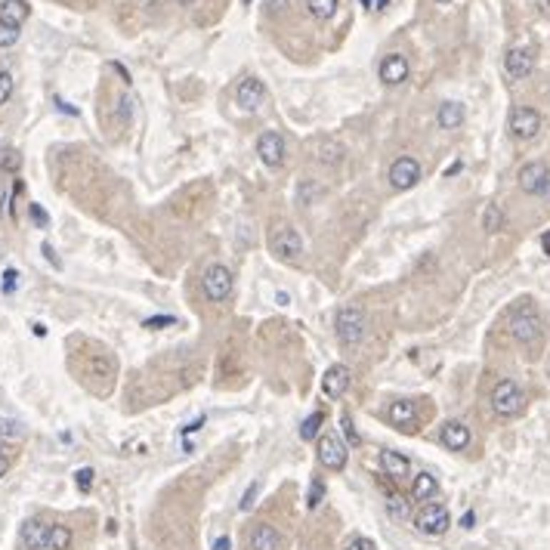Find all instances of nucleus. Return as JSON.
<instances>
[{"label": "nucleus", "mask_w": 550, "mask_h": 550, "mask_svg": "<svg viewBox=\"0 0 550 550\" xmlns=\"http://www.w3.org/2000/svg\"><path fill=\"white\" fill-rule=\"evenodd\" d=\"M19 541L25 550H50V526L41 519H28L19 529Z\"/></svg>", "instance_id": "f8f14e48"}, {"label": "nucleus", "mask_w": 550, "mask_h": 550, "mask_svg": "<svg viewBox=\"0 0 550 550\" xmlns=\"http://www.w3.org/2000/svg\"><path fill=\"white\" fill-rule=\"evenodd\" d=\"M442 445L449 452H464L470 445V430H467V424H461V421H449L442 427Z\"/></svg>", "instance_id": "f3484780"}, {"label": "nucleus", "mask_w": 550, "mask_h": 550, "mask_svg": "<svg viewBox=\"0 0 550 550\" xmlns=\"http://www.w3.org/2000/svg\"><path fill=\"white\" fill-rule=\"evenodd\" d=\"M0 436H6V439H22L25 430L19 421H0Z\"/></svg>", "instance_id": "2f4dec72"}, {"label": "nucleus", "mask_w": 550, "mask_h": 550, "mask_svg": "<svg viewBox=\"0 0 550 550\" xmlns=\"http://www.w3.org/2000/svg\"><path fill=\"white\" fill-rule=\"evenodd\" d=\"M6 470H9V461L4 458V454H0V479H4V477H6Z\"/></svg>", "instance_id": "c03bdc74"}, {"label": "nucleus", "mask_w": 550, "mask_h": 550, "mask_svg": "<svg viewBox=\"0 0 550 550\" xmlns=\"http://www.w3.org/2000/svg\"><path fill=\"white\" fill-rule=\"evenodd\" d=\"M68 547H71V529L50 526V550H68Z\"/></svg>", "instance_id": "b1692460"}, {"label": "nucleus", "mask_w": 550, "mask_h": 550, "mask_svg": "<svg viewBox=\"0 0 550 550\" xmlns=\"http://www.w3.org/2000/svg\"><path fill=\"white\" fill-rule=\"evenodd\" d=\"M519 189L529 195H544L550 189V170L544 161H529L519 170Z\"/></svg>", "instance_id": "20e7f679"}, {"label": "nucleus", "mask_w": 550, "mask_h": 550, "mask_svg": "<svg viewBox=\"0 0 550 550\" xmlns=\"http://www.w3.org/2000/svg\"><path fill=\"white\" fill-rule=\"evenodd\" d=\"M538 130H541V115L535 108L519 106L510 111V133L516 139H532V136H538Z\"/></svg>", "instance_id": "6e6552de"}, {"label": "nucleus", "mask_w": 550, "mask_h": 550, "mask_svg": "<svg viewBox=\"0 0 550 550\" xmlns=\"http://www.w3.org/2000/svg\"><path fill=\"white\" fill-rule=\"evenodd\" d=\"M263 96H266V87H263V81H257V78L241 81V87H238V93H235L238 106L245 108V111H254V108L263 106Z\"/></svg>", "instance_id": "4468645a"}, {"label": "nucleus", "mask_w": 550, "mask_h": 550, "mask_svg": "<svg viewBox=\"0 0 550 550\" xmlns=\"http://www.w3.org/2000/svg\"><path fill=\"white\" fill-rule=\"evenodd\" d=\"M167 325H173L170 315H155V319H146V322H143V328L152 331V328H167Z\"/></svg>", "instance_id": "e433bc0d"}, {"label": "nucleus", "mask_w": 550, "mask_h": 550, "mask_svg": "<svg viewBox=\"0 0 550 550\" xmlns=\"http://www.w3.org/2000/svg\"><path fill=\"white\" fill-rule=\"evenodd\" d=\"M541 315L532 312V310H526V312H516L514 319H510V334L519 340V343H535L538 337H541Z\"/></svg>", "instance_id": "0eeeda50"}, {"label": "nucleus", "mask_w": 550, "mask_h": 550, "mask_svg": "<svg viewBox=\"0 0 550 550\" xmlns=\"http://www.w3.org/2000/svg\"><path fill=\"white\" fill-rule=\"evenodd\" d=\"M201 282H204L208 300H213V303H223L232 294V273H229V266H223V263H213L208 273H204Z\"/></svg>", "instance_id": "7ed1b4c3"}, {"label": "nucleus", "mask_w": 550, "mask_h": 550, "mask_svg": "<svg viewBox=\"0 0 550 550\" xmlns=\"http://www.w3.org/2000/svg\"><path fill=\"white\" fill-rule=\"evenodd\" d=\"M501 226H504V213H501L498 204H489L486 213H482V229H486V232H498Z\"/></svg>", "instance_id": "a878e982"}, {"label": "nucleus", "mask_w": 550, "mask_h": 550, "mask_svg": "<svg viewBox=\"0 0 550 550\" xmlns=\"http://www.w3.org/2000/svg\"><path fill=\"white\" fill-rule=\"evenodd\" d=\"M319 461L328 470H343V464H347V449L334 433L319 436Z\"/></svg>", "instance_id": "9b49d317"}, {"label": "nucleus", "mask_w": 550, "mask_h": 550, "mask_svg": "<svg viewBox=\"0 0 550 550\" xmlns=\"http://www.w3.org/2000/svg\"><path fill=\"white\" fill-rule=\"evenodd\" d=\"M449 510L442 504H427L421 514H417V529H421L424 535H442L449 532Z\"/></svg>", "instance_id": "9d476101"}, {"label": "nucleus", "mask_w": 550, "mask_h": 550, "mask_svg": "<svg viewBox=\"0 0 550 550\" xmlns=\"http://www.w3.org/2000/svg\"><path fill=\"white\" fill-rule=\"evenodd\" d=\"M380 467H384L389 479H402L408 473V458L399 452H380Z\"/></svg>", "instance_id": "412c9836"}, {"label": "nucleus", "mask_w": 550, "mask_h": 550, "mask_svg": "<svg viewBox=\"0 0 550 550\" xmlns=\"http://www.w3.org/2000/svg\"><path fill=\"white\" fill-rule=\"evenodd\" d=\"M28 210H31V220H34V226H37V229H46V226H50V217H46V210L41 208V204H28Z\"/></svg>", "instance_id": "72a5a7b5"}, {"label": "nucleus", "mask_w": 550, "mask_h": 550, "mask_svg": "<svg viewBox=\"0 0 550 550\" xmlns=\"http://www.w3.org/2000/svg\"><path fill=\"white\" fill-rule=\"evenodd\" d=\"M257 155H260V161H263L266 167H282V161H285V139H282V133L266 130V133L257 139Z\"/></svg>", "instance_id": "1a4fd4ad"}, {"label": "nucleus", "mask_w": 550, "mask_h": 550, "mask_svg": "<svg viewBox=\"0 0 550 550\" xmlns=\"http://www.w3.org/2000/svg\"><path fill=\"white\" fill-rule=\"evenodd\" d=\"M334 328H337V340L343 347H356L362 340V334H365V315H362L359 306H343L337 312Z\"/></svg>", "instance_id": "f03ea898"}, {"label": "nucleus", "mask_w": 550, "mask_h": 550, "mask_svg": "<svg viewBox=\"0 0 550 550\" xmlns=\"http://www.w3.org/2000/svg\"><path fill=\"white\" fill-rule=\"evenodd\" d=\"M322 498H325V482H319V479H315L312 486H310V498H306V504H310V507L315 510V507L322 504Z\"/></svg>", "instance_id": "473e14b6"}, {"label": "nucleus", "mask_w": 550, "mask_h": 550, "mask_svg": "<svg viewBox=\"0 0 550 550\" xmlns=\"http://www.w3.org/2000/svg\"><path fill=\"white\" fill-rule=\"evenodd\" d=\"M421 180V164L414 161V158H396L393 164H389V185L399 192L412 189Z\"/></svg>", "instance_id": "39448f33"}, {"label": "nucleus", "mask_w": 550, "mask_h": 550, "mask_svg": "<svg viewBox=\"0 0 550 550\" xmlns=\"http://www.w3.org/2000/svg\"><path fill=\"white\" fill-rule=\"evenodd\" d=\"M541 248H544V254H550V232H547V235L541 238Z\"/></svg>", "instance_id": "49530a36"}, {"label": "nucleus", "mask_w": 550, "mask_h": 550, "mask_svg": "<svg viewBox=\"0 0 550 550\" xmlns=\"http://www.w3.org/2000/svg\"><path fill=\"white\" fill-rule=\"evenodd\" d=\"M389 421L393 424H399V427H408V424H414L417 421V408H414V402H393L389 405Z\"/></svg>", "instance_id": "5701e85b"}, {"label": "nucleus", "mask_w": 550, "mask_h": 550, "mask_svg": "<svg viewBox=\"0 0 550 550\" xmlns=\"http://www.w3.org/2000/svg\"><path fill=\"white\" fill-rule=\"evenodd\" d=\"M16 285H19V273H16V269H6V273H4V294H13Z\"/></svg>", "instance_id": "4c0bfd02"}, {"label": "nucleus", "mask_w": 550, "mask_h": 550, "mask_svg": "<svg viewBox=\"0 0 550 550\" xmlns=\"http://www.w3.org/2000/svg\"><path fill=\"white\" fill-rule=\"evenodd\" d=\"M31 331L37 334V337H44V334H46V328H44V325H41V322H34V325H31Z\"/></svg>", "instance_id": "a18cd8bd"}, {"label": "nucleus", "mask_w": 550, "mask_h": 550, "mask_svg": "<svg viewBox=\"0 0 550 550\" xmlns=\"http://www.w3.org/2000/svg\"><path fill=\"white\" fill-rule=\"evenodd\" d=\"M473 523H477V516H473V514H464L461 526H464V529H473Z\"/></svg>", "instance_id": "37998d69"}, {"label": "nucleus", "mask_w": 550, "mask_h": 550, "mask_svg": "<svg viewBox=\"0 0 550 550\" xmlns=\"http://www.w3.org/2000/svg\"><path fill=\"white\" fill-rule=\"evenodd\" d=\"M340 427H343V436L350 439V445H362L359 433H356V427H352V421H350V414H343V417H340Z\"/></svg>", "instance_id": "f704fd0d"}, {"label": "nucleus", "mask_w": 550, "mask_h": 550, "mask_svg": "<svg viewBox=\"0 0 550 550\" xmlns=\"http://www.w3.org/2000/svg\"><path fill=\"white\" fill-rule=\"evenodd\" d=\"M44 257L50 260V263L56 266V269H62V263H59V257H56V250H53V245H44Z\"/></svg>", "instance_id": "a19ab883"}, {"label": "nucleus", "mask_w": 550, "mask_h": 550, "mask_svg": "<svg viewBox=\"0 0 550 550\" xmlns=\"http://www.w3.org/2000/svg\"><path fill=\"white\" fill-rule=\"evenodd\" d=\"M387 510L393 519H408V501L396 492H387Z\"/></svg>", "instance_id": "393cba45"}, {"label": "nucleus", "mask_w": 550, "mask_h": 550, "mask_svg": "<svg viewBox=\"0 0 550 550\" xmlns=\"http://www.w3.org/2000/svg\"><path fill=\"white\" fill-rule=\"evenodd\" d=\"M306 6H310L315 19H331L334 9H337V0H306Z\"/></svg>", "instance_id": "cd10ccee"}, {"label": "nucleus", "mask_w": 550, "mask_h": 550, "mask_svg": "<svg viewBox=\"0 0 550 550\" xmlns=\"http://www.w3.org/2000/svg\"><path fill=\"white\" fill-rule=\"evenodd\" d=\"M439 4H449V0H439Z\"/></svg>", "instance_id": "de8ad7c7"}, {"label": "nucleus", "mask_w": 550, "mask_h": 550, "mask_svg": "<svg viewBox=\"0 0 550 550\" xmlns=\"http://www.w3.org/2000/svg\"><path fill=\"white\" fill-rule=\"evenodd\" d=\"M408 78V59L402 53H389L380 62V81L384 83H402Z\"/></svg>", "instance_id": "dca6fc26"}, {"label": "nucleus", "mask_w": 550, "mask_h": 550, "mask_svg": "<svg viewBox=\"0 0 550 550\" xmlns=\"http://www.w3.org/2000/svg\"><path fill=\"white\" fill-rule=\"evenodd\" d=\"M347 387H350V368L331 365L328 371H325V377H322V393L328 396V399H340Z\"/></svg>", "instance_id": "2eb2a0df"}, {"label": "nucleus", "mask_w": 550, "mask_h": 550, "mask_svg": "<svg viewBox=\"0 0 550 550\" xmlns=\"http://www.w3.org/2000/svg\"><path fill=\"white\" fill-rule=\"evenodd\" d=\"M322 424H325V414H322V412L310 414V417H306V421L300 424V439H315V436H319V430H322Z\"/></svg>", "instance_id": "bb28decb"}, {"label": "nucleus", "mask_w": 550, "mask_h": 550, "mask_svg": "<svg viewBox=\"0 0 550 550\" xmlns=\"http://www.w3.org/2000/svg\"><path fill=\"white\" fill-rule=\"evenodd\" d=\"M16 41H19V28H16V25H4V22H0V50L13 46Z\"/></svg>", "instance_id": "7c9ffc66"}, {"label": "nucleus", "mask_w": 550, "mask_h": 550, "mask_svg": "<svg viewBox=\"0 0 550 550\" xmlns=\"http://www.w3.org/2000/svg\"><path fill=\"white\" fill-rule=\"evenodd\" d=\"M0 167H4V170H9V173H16L19 167H22V155H19L16 148H6L4 158H0Z\"/></svg>", "instance_id": "c85d7f7f"}, {"label": "nucleus", "mask_w": 550, "mask_h": 550, "mask_svg": "<svg viewBox=\"0 0 550 550\" xmlns=\"http://www.w3.org/2000/svg\"><path fill=\"white\" fill-rule=\"evenodd\" d=\"M93 467H81L78 473H74V486H78V492H90L93 489Z\"/></svg>", "instance_id": "c756f323"}, {"label": "nucleus", "mask_w": 550, "mask_h": 550, "mask_svg": "<svg viewBox=\"0 0 550 550\" xmlns=\"http://www.w3.org/2000/svg\"><path fill=\"white\" fill-rule=\"evenodd\" d=\"M492 408H495V414H501V417H516L526 408V393L519 389V384H514V380H501V384L492 389Z\"/></svg>", "instance_id": "f257e3e1"}, {"label": "nucleus", "mask_w": 550, "mask_h": 550, "mask_svg": "<svg viewBox=\"0 0 550 550\" xmlns=\"http://www.w3.org/2000/svg\"><path fill=\"white\" fill-rule=\"evenodd\" d=\"M269 248H273V254H278L282 260H287V263H294V260L303 254V238L297 235L294 229L282 226L278 232H273V238H269Z\"/></svg>", "instance_id": "423d86ee"}, {"label": "nucleus", "mask_w": 550, "mask_h": 550, "mask_svg": "<svg viewBox=\"0 0 550 550\" xmlns=\"http://www.w3.org/2000/svg\"><path fill=\"white\" fill-rule=\"evenodd\" d=\"M257 492H260V486L254 482V486H250V489L245 492V498H241V510H250V507H254V498H257Z\"/></svg>", "instance_id": "ea45409f"}, {"label": "nucleus", "mask_w": 550, "mask_h": 550, "mask_svg": "<svg viewBox=\"0 0 550 550\" xmlns=\"http://www.w3.org/2000/svg\"><path fill=\"white\" fill-rule=\"evenodd\" d=\"M13 96V78H9L6 71H0V106Z\"/></svg>", "instance_id": "c9c22d12"}, {"label": "nucleus", "mask_w": 550, "mask_h": 550, "mask_svg": "<svg viewBox=\"0 0 550 550\" xmlns=\"http://www.w3.org/2000/svg\"><path fill=\"white\" fill-rule=\"evenodd\" d=\"M28 19V4L25 0H0V22L4 25H22Z\"/></svg>", "instance_id": "a211bd4d"}, {"label": "nucleus", "mask_w": 550, "mask_h": 550, "mask_svg": "<svg viewBox=\"0 0 550 550\" xmlns=\"http://www.w3.org/2000/svg\"><path fill=\"white\" fill-rule=\"evenodd\" d=\"M436 492H439V482H436V477H430V473H417L414 482H412L414 501H430Z\"/></svg>", "instance_id": "4be33fe9"}, {"label": "nucleus", "mask_w": 550, "mask_h": 550, "mask_svg": "<svg viewBox=\"0 0 550 550\" xmlns=\"http://www.w3.org/2000/svg\"><path fill=\"white\" fill-rule=\"evenodd\" d=\"M213 550H232L229 538H226V535H223V538H217V541H213Z\"/></svg>", "instance_id": "79ce46f5"}, {"label": "nucleus", "mask_w": 550, "mask_h": 550, "mask_svg": "<svg viewBox=\"0 0 550 550\" xmlns=\"http://www.w3.org/2000/svg\"><path fill=\"white\" fill-rule=\"evenodd\" d=\"M347 550H377V547H375V541H371V538H352Z\"/></svg>", "instance_id": "58836bf2"}, {"label": "nucleus", "mask_w": 550, "mask_h": 550, "mask_svg": "<svg viewBox=\"0 0 550 550\" xmlns=\"http://www.w3.org/2000/svg\"><path fill=\"white\" fill-rule=\"evenodd\" d=\"M250 547L254 550H278L282 547V535H278L273 526H257L254 532H250Z\"/></svg>", "instance_id": "aec40b11"}, {"label": "nucleus", "mask_w": 550, "mask_h": 550, "mask_svg": "<svg viewBox=\"0 0 550 550\" xmlns=\"http://www.w3.org/2000/svg\"><path fill=\"white\" fill-rule=\"evenodd\" d=\"M532 65H535L532 53L523 50V46H514V50H507V56H504V68L514 81L529 78V74H532Z\"/></svg>", "instance_id": "ddd939ff"}, {"label": "nucleus", "mask_w": 550, "mask_h": 550, "mask_svg": "<svg viewBox=\"0 0 550 550\" xmlns=\"http://www.w3.org/2000/svg\"><path fill=\"white\" fill-rule=\"evenodd\" d=\"M436 121H439L442 130H458L464 124V106L461 102H442L439 111H436Z\"/></svg>", "instance_id": "6ab92c4d"}]
</instances>
